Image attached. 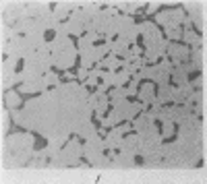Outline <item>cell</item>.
I'll return each mask as SVG.
<instances>
[{"mask_svg":"<svg viewBox=\"0 0 207 184\" xmlns=\"http://www.w3.org/2000/svg\"><path fill=\"white\" fill-rule=\"evenodd\" d=\"M31 137H33V151H41V149L48 147V139H44L41 135H37L35 130H29Z\"/></svg>","mask_w":207,"mask_h":184,"instance_id":"obj_1","label":"cell"},{"mask_svg":"<svg viewBox=\"0 0 207 184\" xmlns=\"http://www.w3.org/2000/svg\"><path fill=\"white\" fill-rule=\"evenodd\" d=\"M52 39H56V29H46L44 31V41L50 43Z\"/></svg>","mask_w":207,"mask_h":184,"instance_id":"obj_2","label":"cell"},{"mask_svg":"<svg viewBox=\"0 0 207 184\" xmlns=\"http://www.w3.org/2000/svg\"><path fill=\"white\" fill-rule=\"evenodd\" d=\"M199 77H201V71H193V73H188V75H186V81H188V83H193V81H197Z\"/></svg>","mask_w":207,"mask_h":184,"instance_id":"obj_3","label":"cell"},{"mask_svg":"<svg viewBox=\"0 0 207 184\" xmlns=\"http://www.w3.org/2000/svg\"><path fill=\"white\" fill-rule=\"evenodd\" d=\"M23 68H25V60H23V58H19V60H17V64H15V75H19Z\"/></svg>","mask_w":207,"mask_h":184,"instance_id":"obj_4","label":"cell"},{"mask_svg":"<svg viewBox=\"0 0 207 184\" xmlns=\"http://www.w3.org/2000/svg\"><path fill=\"white\" fill-rule=\"evenodd\" d=\"M91 46H93V48H101V46H106V37H99V39H95V41L91 43Z\"/></svg>","mask_w":207,"mask_h":184,"instance_id":"obj_5","label":"cell"},{"mask_svg":"<svg viewBox=\"0 0 207 184\" xmlns=\"http://www.w3.org/2000/svg\"><path fill=\"white\" fill-rule=\"evenodd\" d=\"M126 101H131V103H141V97H139V95H126Z\"/></svg>","mask_w":207,"mask_h":184,"instance_id":"obj_6","label":"cell"},{"mask_svg":"<svg viewBox=\"0 0 207 184\" xmlns=\"http://www.w3.org/2000/svg\"><path fill=\"white\" fill-rule=\"evenodd\" d=\"M112 110H114V106H112V103H108V108L104 110V114H101V116H104V120H106V118L110 116V114H112Z\"/></svg>","mask_w":207,"mask_h":184,"instance_id":"obj_7","label":"cell"},{"mask_svg":"<svg viewBox=\"0 0 207 184\" xmlns=\"http://www.w3.org/2000/svg\"><path fill=\"white\" fill-rule=\"evenodd\" d=\"M145 163V157L143 155H135V165H143Z\"/></svg>","mask_w":207,"mask_h":184,"instance_id":"obj_8","label":"cell"},{"mask_svg":"<svg viewBox=\"0 0 207 184\" xmlns=\"http://www.w3.org/2000/svg\"><path fill=\"white\" fill-rule=\"evenodd\" d=\"M155 126H158V133L164 135V124H162V120H155Z\"/></svg>","mask_w":207,"mask_h":184,"instance_id":"obj_9","label":"cell"},{"mask_svg":"<svg viewBox=\"0 0 207 184\" xmlns=\"http://www.w3.org/2000/svg\"><path fill=\"white\" fill-rule=\"evenodd\" d=\"M174 106H176L174 101H164V103H162V108H164V110H168V108H174Z\"/></svg>","mask_w":207,"mask_h":184,"instance_id":"obj_10","label":"cell"},{"mask_svg":"<svg viewBox=\"0 0 207 184\" xmlns=\"http://www.w3.org/2000/svg\"><path fill=\"white\" fill-rule=\"evenodd\" d=\"M77 141H79V145H81V147H85V145H87V141H85L83 137H77Z\"/></svg>","mask_w":207,"mask_h":184,"instance_id":"obj_11","label":"cell"},{"mask_svg":"<svg viewBox=\"0 0 207 184\" xmlns=\"http://www.w3.org/2000/svg\"><path fill=\"white\" fill-rule=\"evenodd\" d=\"M203 165H205V159H203V157H201V159H199V161H197V163H195V168H203Z\"/></svg>","mask_w":207,"mask_h":184,"instance_id":"obj_12","label":"cell"},{"mask_svg":"<svg viewBox=\"0 0 207 184\" xmlns=\"http://www.w3.org/2000/svg\"><path fill=\"white\" fill-rule=\"evenodd\" d=\"M168 85H170V87H178V85H176V81H174V79H172V77L168 79Z\"/></svg>","mask_w":207,"mask_h":184,"instance_id":"obj_13","label":"cell"}]
</instances>
